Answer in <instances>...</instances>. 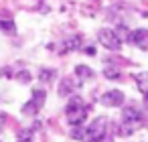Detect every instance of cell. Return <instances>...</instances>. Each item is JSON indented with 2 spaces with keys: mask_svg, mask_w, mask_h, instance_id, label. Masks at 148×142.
<instances>
[{
  "mask_svg": "<svg viewBox=\"0 0 148 142\" xmlns=\"http://www.w3.org/2000/svg\"><path fill=\"white\" fill-rule=\"evenodd\" d=\"M144 124V116L136 106H126L122 112V122L118 126V134L120 136H130L134 134L140 126Z\"/></svg>",
  "mask_w": 148,
  "mask_h": 142,
  "instance_id": "cell-1",
  "label": "cell"
},
{
  "mask_svg": "<svg viewBox=\"0 0 148 142\" xmlns=\"http://www.w3.org/2000/svg\"><path fill=\"white\" fill-rule=\"evenodd\" d=\"M65 116H67V122L71 126H81L87 118V106L83 104V99L79 95H71L69 97V104L65 108Z\"/></svg>",
  "mask_w": 148,
  "mask_h": 142,
  "instance_id": "cell-2",
  "label": "cell"
},
{
  "mask_svg": "<svg viewBox=\"0 0 148 142\" xmlns=\"http://www.w3.org/2000/svg\"><path fill=\"white\" fill-rule=\"evenodd\" d=\"M97 41L106 47V49H112V51H118L120 47H122V39H120V35H118V31L116 29H101L99 33H97Z\"/></svg>",
  "mask_w": 148,
  "mask_h": 142,
  "instance_id": "cell-3",
  "label": "cell"
},
{
  "mask_svg": "<svg viewBox=\"0 0 148 142\" xmlns=\"http://www.w3.org/2000/svg\"><path fill=\"white\" fill-rule=\"evenodd\" d=\"M45 97H47L45 89H35V91H33V97L23 106V114H25V116H37V114L41 112L43 104H45Z\"/></svg>",
  "mask_w": 148,
  "mask_h": 142,
  "instance_id": "cell-4",
  "label": "cell"
},
{
  "mask_svg": "<svg viewBox=\"0 0 148 142\" xmlns=\"http://www.w3.org/2000/svg\"><path fill=\"white\" fill-rule=\"evenodd\" d=\"M126 41L134 47H138L140 51H148V31L146 29H134V31H128V37Z\"/></svg>",
  "mask_w": 148,
  "mask_h": 142,
  "instance_id": "cell-5",
  "label": "cell"
},
{
  "mask_svg": "<svg viewBox=\"0 0 148 142\" xmlns=\"http://www.w3.org/2000/svg\"><path fill=\"white\" fill-rule=\"evenodd\" d=\"M106 126H108V120L103 116L95 118L87 128H85V140H93V138H99L106 134Z\"/></svg>",
  "mask_w": 148,
  "mask_h": 142,
  "instance_id": "cell-6",
  "label": "cell"
},
{
  "mask_svg": "<svg viewBox=\"0 0 148 142\" xmlns=\"http://www.w3.org/2000/svg\"><path fill=\"white\" fill-rule=\"evenodd\" d=\"M124 99H126V95H124L120 89H108V91H103L101 97H99V102H101L103 106H108V108H118V106L124 104Z\"/></svg>",
  "mask_w": 148,
  "mask_h": 142,
  "instance_id": "cell-7",
  "label": "cell"
},
{
  "mask_svg": "<svg viewBox=\"0 0 148 142\" xmlns=\"http://www.w3.org/2000/svg\"><path fill=\"white\" fill-rule=\"evenodd\" d=\"M0 31L8 37H14L16 35V23L14 19L8 14V12H0Z\"/></svg>",
  "mask_w": 148,
  "mask_h": 142,
  "instance_id": "cell-8",
  "label": "cell"
},
{
  "mask_svg": "<svg viewBox=\"0 0 148 142\" xmlns=\"http://www.w3.org/2000/svg\"><path fill=\"white\" fill-rule=\"evenodd\" d=\"M79 85H81V83H77L75 79L63 77L61 83H59V95H61V97H69V95H73V93L79 89Z\"/></svg>",
  "mask_w": 148,
  "mask_h": 142,
  "instance_id": "cell-9",
  "label": "cell"
},
{
  "mask_svg": "<svg viewBox=\"0 0 148 142\" xmlns=\"http://www.w3.org/2000/svg\"><path fill=\"white\" fill-rule=\"evenodd\" d=\"M61 47H63L65 53H67V51H79V49L83 47V37H81V35H69V37L61 43Z\"/></svg>",
  "mask_w": 148,
  "mask_h": 142,
  "instance_id": "cell-10",
  "label": "cell"
},
{
  "mask_svg": "<svg viewBox=\"0 0 148 142\" xmlns=\"http://www.w3.org/2000/svg\"><path fill=\"white\" fill-rule=\"evenodd\" d=\"M134 81H136V87H138V91L146 97V102H148V71H138V73H134Z\"/></svg>",
  "mask_w": 148,
  "mask_h": 142,
  "instance_id": "cell-11",
  "label": "cell"
},
{
  "mask_svg": "<svg viewBox=\"0 0 148 142\" xmlns=\"http://www.w3.org/2000/svg\"><path fill=\"white\" fill-rule=\"evenodd\" d=\"M75 75H77V81H85V79H93V69L87 67V65H77L75 67Z\"/></svg>",
  "mask_w": 148,
  "mask_h": 142,
  "instance_id": "cell-12",
  "label": "cell"
},
{
  "mask_svg": "<svg viewBox=\"0 0 148 142\" xmlns=\"http://www.w3.org/2000/svg\"><path fill=\"white\" fill-rule=\"evenodd\" d=\"M55 77H57V71H55V69H41V71H39V79H41L43 83L53 81Z\"/></svg>",
  "mask_w": 148,
  "mask_h": 142,
  "instance_id": "cell-13",
  "label": "cell"
},
{
  "mask_svg": "<svg viewBox=\"0 0 148 142\" xmlns=\"http://www.w3.org/2000/svg\"><path fill=\"white\" fill-rule=\"evenodd\" d=\"M16 142H33V130H29V128L21 130V134H18V138H16Z\"/></svg>",
  "mask_w": 148,
  "mask_h": 142,
  "instance_id": "cell-14",
  "label": "cell"
},
{
  "mask_svg": "<svg viewBox=\"0 0 148 142\" xmlns=\"http://www.w3.org/2000/svg\"><path fill=\"white\" fill-rule=\"evenodd\" d=\"M103 75H106L108 79H118V77H120V69H118V67H106V69H103Z\"/></svg>",
  "mask_w": 148,
  "mask_h": 142,
  "instance_id": "cell-15",
  "label": "cell"
},
{
  "mask_svg": "<svg viewBox=\"0 0 148 142\" xmlns=\"http://www.w3.org/2000/svg\"><path fill=\"white\" fill-rule=\"evenodd\" d=\"M16 79L23 81V83H29V81H31V73H29L27 69H21V71L16 73Z\"/></svg>",
  "mask_w": 148,
  "mask_h": 142,
  "instance_id": "cell-16",
  "label": "cell"
},
{
  "mask_svg": "<svg viewBox=\"0 0 148 142\" xmlns=\"http://www.w3.org/2000/svg\"><path fill=\"white\" fill-rule=\"evenodd\" d=\"M85 142H112V138H110L108 134H103V136H99V138H93V140H85Z\"/></svg>",
  "mask_w": 148,
  "mask_h": 142,
  "instance_id": "cell-17",
  "label": "cell"
},
{
  "mask_svg": "<svg viewBox=\"0 0 148 142\" xmlns=\"http://www.w3.org/2000/svg\"><path fill=\"white\" fill-rule=\"evenodd\" d=\"M4 124H6V114H4V112H0V130L4 128Z\"/></svg>",
  "mask_w": 148,
  "mask_h": 142,
  "instance_id": "cell-18",
  "label": "cell"
},
{
  "mask_svg": "<svg viewBox=\"0 0 148 142\" xmlns=\"http://www.w3.org/2000/svg\"><path fill=\"white\" fill-rule=\"evenodd\" d=\"M83 53H87V55H95V49H93V47H85Z\"/></svg>",
  "mask_w": 148,
  "mask_h": 142,
  "instance_id": "cell-19",
  "label": "cell"
}]
</instances>
